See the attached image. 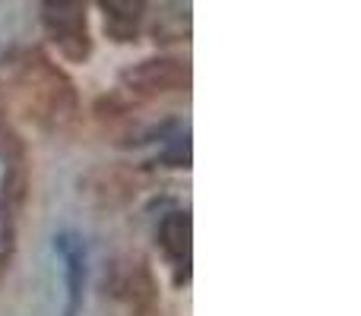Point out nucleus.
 <instances>
[{
	"label": "nucleus",
	"instance_id": "10",
	"mask_svg": "<svg viewBox=\"0 0 361 316\" xmlns=\"http://www.w3.org/2000/svg\"><path fill=\"white\" fill-rule=\"evenodd\" d=\"M156 165H165V168H190V133L171 139V146L156 158Z\"/></svg>",
	"mask_w": 361,
	"mask_h": 316
},
{
	"label": "nucleus",
	"instance_id": "8",
	"mask_svg": "<svg viewBox=\"0 0 361 316\" xmlns=\"http://www.w3.org/2000/svg\"><path fill=\"white\" fill-rule=\"evenodd\" d=\"M0 165L4 168H25L29 156H25V143L16 133V127L0 114Z\"/></svg>",
	"mask_w": 361,
	"mask_h": 316
},
{
	"label": "nucleus",
	"instance_id": "3",
	"mask_svg": "<svg viewBox=\"0 0 361 316\" xmlns=\"http://www.w3.org/2000/svg\"><path fill=\"white\" fill-rule=\"evenodd\" d=\"M121 86L133 99H159V95L187 92L190 89V67L184 61L156 57L121 73Z\"/></svg>",
	"mask_w": 361,
	"mask_h": 316
},
{
	"label": "nucleus",
	"instance_id": "5",
	"mask_svg": "<svg viewBox=\"0 0 361 316\" xmlns=\"http://www.w3.org/2000/svg\"><path fill=\"white\" fill-rule=\"evenodd\" d=\"M159 247L175 272V285L184 288L190 282V260H193V222L190 212H169L159 222Z\"/></svg>",
	"mask_w": 361,
	"mask_h": 316
},
{
	"label": "nucleus",
	"instance_id": "6",
	"mask_svg": "<svg viewBox=\"0 0 361 316\" xmlns=\"http://www.w3.org/2000/svg\"><path fill=\"white\" fill-rule=\"evenodd\" d=\"M54 250L63 260V275H67V307L63 316H80L82 298H86V244L73 231H61L54 237Z\"/></svg>",
	"mask_w": 361,
	"mask_h": 316
},
{
	"label": "nucleus",
	"instance_id": "1",
	"mask_svg": "<svg viewBox=\"0 0 361 316\" xmlns=\"http://www.w3.org/2000/svg\"><path fill=\"white\" fill-rule=\"evenodd\" d=\"M19 95L29 114L44 127H67L76 118V89L42 54L19 67Z\"/></svg>",
	"mask_w": 361,
	"mask_h": 316
},
{
	"label": "nucleus",
	"instance_id": "4",
	"mask_svg": "<svg viewBox=\"0 0 361 316\" xmlns=\"http://www.w3.org/2000/svg\"><path fill=\"white\" fill-rule=\"evenodd\" d=\"M105 288L114 298L127 301L140 316H156V279H152L149 266L140 256L121 260L108 272Z\"/></svg>",
	"mask_w": 361,
	"mask_h": 316
},
{
	"label": "nucleus",
	"instance_id": "9",
	"mask_svg": "<svg viewBox=\"0 0 361 316\" xmlns=\"http://www.w3.org/2000/svg\"><path fill=\"white\" fill-rule=\"evenodd\" d=\"M13 244H16V215L0 206V275H4L6 266H10Z\"/></svg>",
	"mask_w": 361,
	"mask_h": 316
},
{
	"label": "nucleus",
	"instance_id": "2",
	"mask_svg": "<svg viewBox=\"0 0 361 316\" xmlns=\"http://www.w3.org/2000/svg\"><path fill=\"white\" fill-rule=\"evenodd\" d=\"M42 23L48 29V38L57 44V51L67 61H89L92 42H89L86 4L82 0H42Z\"/></svg>",
	"mask_w": 361,
	"mask_h": 316
},
{
	"label": "nucleus",
	"instance_id": "7",
	"mask_svg": "<svg viewBox=\"0 0 361 316\" xmlns=\"http://www.w3.org/2000/svg\"><path fill=\"white\" fill-rule=\"evenodd\" d=\"M105 10V29L118 42H130L146 13V0H99Z\"/></svg>",
	"mask_w": 361,
	"mask_h": 316
}]
</instances>
